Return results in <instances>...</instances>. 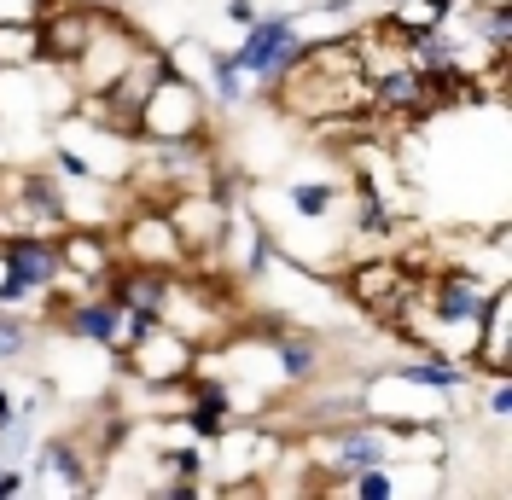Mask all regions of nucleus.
<instances>
[{"label":"nucleus","mask_w":512,"mask_h":500,"mask_svg":"<svg viewBox=\"0 0 512 500\" xmlns=\"http://www.w3.org/2000/svg\"><path fill=\"white\" fill-rule=\"evenodd\" d=\"M146 41H152V35L140 30L128 12H117V6H99L88 41L76 47V59L64 64L70 88H76V94H111V88H117V76L128 70V59H134Z\"/></svg>","instance_id":"1"},{"label":"nucleus","mask_w":512,"mask_h":500,"mask_svg":"<svg viewBox=\"0 0 512 500\" xmlns=\"http://www.w3.org/2000/svg\"><path fill=\"white\" fill-rule=\"evenodd\" d=\"M303 30H297V6H280V12H262L251 30H239V41L227 47V59L251 76L256 99H274V88L291 76V64L303 59Z\"/></svg>","instance_id":"2"},{"label":"nucleus","mask_w":512,"mask_h":500,"mask_svg":"<svg viewBox=\"0 0 512 500\" xmlns=\"http://www.w3.org/2000/svg\"><path fill=\"white\" fill-rule=\"evenodd\" d=\"M210 128H216V105L181 70H169L158 88L140 99V111H134V134L140 140H198Z\"/></svg>","instance_id":"3"},{"label":"nucleus","mask_w":512,"mask_h":500,"mask_svg":"<svg viewBox=\"0 0 512 500\" xmlns=\"http://www.w3.org/2000/svg\"><path fill=\"white\" fill-rule=\"evenodd\" d=\"M198 355H204V349L192 344V338H181L175 326L152 320V326H146V332H134L128 349L117 355V378L146 384V390H181V384L198 373Z\"/></svg>","instance_id":"4"},{"label":"nucleus","mask_w":512,"mask_h":500,"mask_svg":"<svg viewBox=\"0 0 512 500\" xmlns=\"http://www.w3.org/2000/svg\"><path fill=\"white\" fill-rule=\"evenodd\" d=\"M111 245H117V262H140V268H163V274L192 268V256L163 204H123V216L111 227Z\"/></svg>","instance_id":"5"},{"label":"nucleus","mask_w":512,"mask_h":500,"mask_svg":"<svg viewBox=\"0 0 512 500\" xmlns=\"http://www.w3.org/2000/svg\"><path fill=\"white\" fill-rule=\"evenodd\" d=\"M344 291H350L355 309H367L373 320H396L402 303L419 291V268L408 256H396V250H367V256H355V268L344 274Z\"/></svg>","instance_id":"6"},{"label":"nucleus","mask_w":512,"mask_h":500,"mask_svg":"<svg viewBox=\"0 0 512 500\" xmlns=\"http://www.w3.org/2000/svg\"><path fill=\"white\" fill-rule=\"evenodd\" d=\"M24 477H30V489H41V495H59V500H88V495H99V483H94V454H88V442L70 437V431L35 442V454H30V466H24Z\"/></svg>","instance_id":"7"},{"label":"nucleus","mask_w":512,"mask_h":500,"mask_svg":"<svg viewBox=\"0 0 512 500\" xmlns=\"http://www.w3.org/2000/svg\"><path fill=\"white\" fill-rule=\"evenodd\" d=\"M274 204H280V216H286V233H274V245L291 239L297 227H315V233L332 239V227L350 210V187L332 181V175H291V181H280Z\"/></svg>","instance_id":"8"},{"label":"nucleus","mask_w":512,"mask_h":500,"mask_svg":"<svg viewBox=\"0 0 512 500\" xmlns=\"http://www.w3.org/2000/svg\"><path fill=\"white\" fill-rule=\"evenodd\" d=\"M256 355L274 367V390H303V384H315L320 367H326V349H320L315 332H297L286 320V332H268V338H251Z\"/></svg>","instance_id":"9"},{"label":"nucleus","mask_w":512,"mask_h":500,"mask_svg":"<svg viewBox=\"0 0 512 500\" xmlns=\"http://www.w3.org/2000/svg\"><path fill=\"white\" fill-rule=\"evenodd\" d=\"M59 262L70 280L82 285H105L117 274V245H111V227H64L59 233Z\"/></svg>","instance_id":"10"},{"label":"nucleus","mask_w":512,"mask_h":500,"mask_svg":"<svg viewBox=\"0 0 512 500\" xmlns=\"http://www.w3.org/2000/svg\"><path fill=\"white\" fill-rule=\"evenodd\" d=\"M390 373L408 378V384H419V390H431V396H448V402L472 384V367H466V361H454V355H431V349H414V361H396Z\"/></svg>","instance_id":"11"},{"label":"nucleus","mask_w":512,"mask_h":500,"mask_svg":"<svg viewBox=\"0 0 512 500\" xmlns=\"http://www.w3.org/2000/svg\"><path fill=\"white\" fill-rule=\"evenodd\" d=\"M198 88L210 94V105H216V117H233V111H245L256 99L251 76L239 70V64L227 59V53H210V64H204V76H198Z\"/></svg>","instance_id":"12"},{"label":"nucleus","mask_w":512,"mask_h":500,"mask_svg":"<svg viewBox=\"0 0 512 500\" xmlns=\"http://www.w3.org/2000/svg\"><path fill=\"white\" fill-rule=\"evenodd\" d=\"M41 338V320L30 309H0V367H24L35 355Z\"/></svg>","instance_id":"13"},{"label":"nucleus","mask_w":512,"mask_h":500,"mask_svg":"<svg viewBox=\"0 0 512 500\" xmlns=\"http://www.w3.org/2000/svg\"><path fill=\"white\" fill-rule=\"evenodd\" d=\"M41 64V24H0V70Z\"/></svg>","instance_id":"14"},{"label":"nucleus","mask_w":512,"mask_h":500,"mask_svg":"<svg viewBox=\"0 0 512 500\" xmlns=\"http://www.w3.org/2000/svg\"><path fill=\"white\" fill-rule=\"evenodd\" d=\"M478 407H483V419H489L495 431H507V419H512V373H489L483 378Z\"/></svg>","instance_id":"15"},{"label":"nucleus","mask_w":512,"mask_h":500,"mask_svg":"<svg viewBox=\"0 0 512 500\" xmlns=\"http://www.w3.org/2000/svg\"><path fill=\"white\" fill-rule=\"evenodd\" d=\"M53 0H0V24H41Z\"/></svg>","instance_id":"16"},{"label":"nucleus","mask_w":512,"mask_h":500,"mask_svg":"<svg viewBox=\"0 0 512 500\" xmlns=\"http://www.w3.org/2000/svg\"><path fill=\"white\" fill-rule=\"evenodd\" d=\"M222 18H227V30L239 35V30H251L256 18H262V6H256V0H222Z\"/></svg>","instance_id":"17"},{"label":"nucleus","mask_w":512,"mask_h":500,"mask_svg":"<svg viewBox=\"0 0 512 500\" xmlns=\"http://www.w3.org/2000/svg\"><path fill=\"white\" fill-rule=\"evenodd\" d=\"M286 6H303V0H286Z\"/></svg>","instance_id":"18"}]
</instances>
